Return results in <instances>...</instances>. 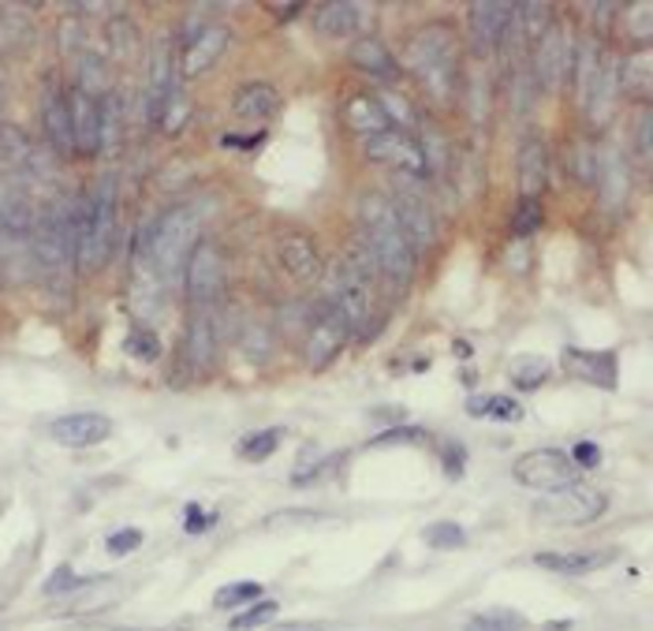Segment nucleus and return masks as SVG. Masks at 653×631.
<instances>
[{
    "instance_id": "nucleus-3",
    "label": "nucleus",
    "mask_w": 653,
    "mask_h": 631,
    "mask_svg": "<svg viewBox=\"0 0 653 631\" xmlns=\"http://www.w3.org/2000/svg\"><path fill=\"white\" fill-rule=\"evenodd\" d=\"M407 64L437 101H452L459 94V38L452 23H426L407 42Z\"/></svg>"
},
{
    "instance_id": "nucleus-18",
    "label": "nucleus",
    "mask_w": 653,
    "mask_h": 631,
    "mask_svg": "<svg viewBox=\"0 0 653 631\" xmlns=\"http://www.w3.org/2000/svg\"><path fill=\"white\" fill-rule=\"evenodd\" d=\"M471 42L478 53H493L497 45H501L508 23H512V4H501V0H478L471 4Z\"/></svg>"
},
{
    "instance_id": "nucleus-5",
    "label": "nucleus",
    "mask_w": 653,
    "mask_h": 631,
    "mask_svg": "<svg viewBox=\"0 0 653 631\" xmlns=\"http://www.w3.org/2000/svg\"><path fill=\"white\" fill-rule=\"evenodd\" d=\"M75 221H79V202H45L34 213V236H30V251H34L38 266L45 273H60L75 266Z\"/></svg>"
},
{
    "instance_id": "nucleus-46",
    "label": "nucleus",
    "mask_w": 653,
    "mask_h": 631,
    "mask_svg": "<svg viewBox=\"0 0 653 631\" xmlns=\"http://www.w3.org/2000/svg\"><path fill=\"white\" fill-rule=\"evenodd\" d=\"M538 225H542V199H519V210L512 217V232L516 236H530Z\"/></svg>"
},
{
    "instance_id": "nucleus-34",
    "label": "nucleus",
    "mask_w": 653,
    "mask_h": 631,
    "mask_svg": "<svg viewBox=\"0 0 653 631\" xmlns=\"http://www.w3.org/2000/svg\"><path fill=\"white\" fill-rule=\"evenodd\" d=\"M109 45H112V57L116 60H135L139 49H142V38H139V27L131 23V19H112L109 23Z\"/></svg>"
},
{
    "instance_id": "nucleus-10",
    "label": "nucleus",
    "mask_w": 653,
    "mask_h": 631,
    "mask_svg": "<svg viewBox=\"0 0 653 631\" xmlns=\"http://www.w3.org/2000/svg\"><path fill=\"white\" fill-rule=\"evenodd\" d=\"M366 157L377 161V165H392L400 172H411V176H422L426 172V150L411 131H381V135L366 139Z\"/></svg>"
},
{
    "instance_id": "nucleus-19",
    "label": "nucleus",
    "mask_w": 653,
    "mask_h": 631,
    "mask_svg": "<svg viewBox=\"0 0 653 631\" xmlns=\"http://www.w3.org/2000/svg\"><path fill=\"white\" fill-rule=\"evenodd\" d=\"M30 236H34V210L23 191H8L0 195V240L12 251H30Z\"/></svg>"
},
{
    "instance_id": "nucleus-45",
    "label": "nucleus",
    "mask_w": 653,
    "mask_h": 631,
    "mask_svg": "<svg viewBox=\"0 0 653 631\" xmlns=\"http://www.w3.org/2000/svg\"><path fill=\"white\" fill-rule=\"evenodd\" d=\"M318 523H329V516L310 512V508H284V512L265 519V527H318Z\"/></svg>"
},
{
    "instance_id": "nucleus-23",
    "label": "nucleus",
    "mask_w": 653,
    "mask_h": 631,
    "mask_svg": "<svg viewBox=\"0 0 653 631\" xmlns=\"http://www.w3.org/2000/svg\"><path fill=\"white\" fill-rule=\"evenodd\" d=\"M545 180H549L545 142L530 135L523 139V146H519V191H523V199H542Z\"/></svg>"
},
{
    "instance_id": "nucleus-1",
    "label": "nucleus",
    "mask_w": 653,
    "mask_h": 631,
    "mask_svg": "<svg viewBox=\"0 0 653 631\" xmlns=\"http://www.w3.org/2000/svg\"><path fill=\"white\" fill-rule=\"evenodd\" d=\"M359 221H363V243L366 254L374 258L377 273L392 284L396 292H404L415 277V251L407 247L400 225L392 217V206L385 195H366L359 202Z\"/></svg>"
},
{
    "instance_id": "nucleus-31",
    "label": "nucleus",
    "mask_w": 653,
    "mask_h": 631,
    "mask_svg": "<svg viewBox=\"0 0 653 631\" xmlns=\"http://www.w3.org/2000/svg\"><path fill=\"white\" fill-rule=\"evenodd\" d=\"M598 187H601V195H605L609 206H620V202L628 199V172H624V161L612 154V150L598 161Z\"/></svg>"
},
{
    "instance_id": "nucleus-13",
    "label": "nucleus",
    "mask_w": 653,
    "mask_h": 631,
    "mask_svg": "<svg viewBox=\"0 0 653 631\" xmlns=\"http://www.w3.org/2000/svg\"><path fill=\"white\" fill-rule=\"evenodd\" d=\"M344 340H348V325L336 314L333 307H325L314 325L306 329V363L314 366V370H322V366H329L336 355H340Z\"/></svg>"
},
{
    "instance_id": "nucleus-8",
    "label": "nucleus",
    "mask_w": 653,
    "mask_h": 631,
    "mask_svg": "<svg viewBox=\"0 0 653 631\" xmlns=\"http://www.w3.org/2000/svg\"><path fill=\"white\" fill-rule=\"evenodd\" d=\"M605 508H609V497L579 478V482L568 486V490L549 493V501L538 508V512H542L545 519H553V523L579 527V523H594V519H601L605 516Z\"/></svg>"
},
{
    "instance_id": "nucleus-38",
    "label": "nucleus",
    "mask_w": 653,
    "mask_h": 631,
    "mask_svg": "<svg viewBox=\"0 0 653 631\" xmlns=\"http://www.w3.org/2000/svg\"><path fill=\"white\" fill-rule=\"evenodd\" d=\"M30 34V19L19 8H0V49L23 45Z\"/></svg>"
},
{
    "instance_id": "nucleus-11",
    "label": "nucleus",
    "mask_w": 653,
    "mask_h": 631,
    "mask_svg": "<svg viewBox=\"0 0 653 631\" xmlns=\"http://www.w3.org/2000/svg\"><path fill=\"white\" fill-rule=\"evenodd\" d=\"M389 206H392L396 225H400V232H404L407 247H411V251H430L437 243V221H433L430 206H426V202L418 199L415 191H396V195L389 199Z\"/></svg>"
},
{
    "instance_id": "nucleus-20",
    "label": "nucleus",
    "mask_w": 653,
    "mask_h": 631,
    "mask_svg": "<svg viewBox=\"0 0 653 631\" xmlns=\"http://www.w3.org/2000/svg\"><path fill=\"white\" fill-rule=\"evenodd\" d=\"M180 90V71L172 68V57L161 49L150 64V83H146V124H161L172 94Z\"/></svg>"
},
{
    "instance_id": "nucleus-57",
    "label": "nucleus",
    "mask_w": 653,
    "mask_h": 631,
    "mask_svg": "<svg viewBox=\"0 0 653 631\" xmlns=\"http://www.w3.org/2000/svg\"><path fill=\"white\" fill-rule=\"evenodd\" d=\"M486 407H489V396H471V400H467V411L471 415H486Z\"/></svg>"
},
{
    "instance_id": "nucleus-44",
    "label": "nucleus",
    "mask_w": 653,
    "mask_h": 631,
    "mask_svg": "<svg viewBox=\"0 0 653 631\" xmlns=\"http://www.w3.org/2000/svg\"><path fill=\"white\" fill-rule=\"evenodd\" d=\"M280 613L277 602H254L251 609H243V613L232 620V631H254V628H265L273 617Z\"/></svg>"
},
{
    "instance_id": "nucleus-36",
    "label": "nucleus",
    "mask_w": 653,
    "mask_h": 631,
    "mask_svg": "<svg viewBox=\"0 0 653 631\" xmlns=\"http://www.w3.org/2000/svg\"><path fill=\"white\" fill-rule=\"evenodd\" d=\"M545 378H549V359H542V355H519L512 363V381L519 389H538Z\"/></svg>"
},
{
    "instance_id": "nucleus-26",
    "label": "nucleus",
    "mask_w": 653,
    "mask_h": 631,
    "mask_svg": "<svg viewBox=\"0 0 653 631\" xmlns=\"http://www.w3.org/2000/svg\"><path fill=\"white\" fill-rule=\"evenodd\" d=\"M232 113L239 120H269L280 113V94L269 83H247L232 98Z\"/></svg>"
},
{
    "instance_id": "nucleus-48",
    "label": "nucleus",
    "mask_w": 653,
    "mask_h": 631,
    "mask_svg": "<svg viewBox=\"0 0 653 631\" xmlns=\"http://www.w3.org/2000/svg\"><path fill=\"white\" fill-rule=\"evenodd\" d=\"M418 441H426V430H422V426L404 423V426H392V430L377 434L370 445H418Z\"/></svg>"
},
{
    "instance_id": "nucleus-30",
    "label": "nucleus",
    "mask_w": 653,
    "mask_h": 631,
    "mask_svg": "<svg viewBox=\"0 0 653 631\" xmlns=\"http://www.w3.org/2000/svg\"><path fill=\"white\" fill-rule=\"evenodd\" d=\"M98 116H101V146H98V154H116L120 139H124V109H120L116 94L98 98Z\"/></svg>"
},
{
    "instance_id": "nucleus-50",
    "label": "nucleus",
    "mask_w": 653,
    "mask_h": 631,
    "mask_svg": "<svg viewBox=\"0 0 653 631\" xmlns=\"http://www.w3.org/2000/svg\"><path fill=\"white\" fill-rule=\"evenodd\" d=\"M489 419H501V423H516L523 419V407L516 400H508V396H489V407H486Z\"/></svg>"
},
{
    "instance_id": "nucleus-54",
    "label": "nucleus",
    "mask_w": 653,
    "mask_h": 631,
    "mask_svg": "<svg viewBox=\"0 0 653 631\" xmlns=\"http://www.w3.org/2000/svg\"><path fill=\"white\" fill-rule=\"evenodd\" d=\"M441 464H445V471L448 478H459L463 475V464H467V452H463V445H445V456H441Z\"/></svg>"
},
{
    "instance_id": "nucleus-33",
    "label": "nucleus",
    "mask_w": 653,
    "mask_h": 631,
    "mask_svg": "<svg viewBox=\"0 0 653 631\" xmlns=\"http://www.w3.org/2000/svg\"><path fill=\"white\" fill-rule=\"evenodd\" d=\"M512 16H516V27H519V34L530 38V42H542V34L549 27H553V8L542 4V0H527V4H519L512 8Z\"/></svg>"
},
{
    "instance_id": "nucleus-40",
    "label": "nucleus",
    "mask_w": 653,
    "mask_h": 631,
    "mask_svg": "<svg viewBox=\"0 0 653 631\" xmlns=\"http://www.w3.org/2000/svg\"><path fill=\"white\" fill-rule=\"evenodd\" d=\"M124 352L131 355V359H139V363H157L161 359V340H157V333L153 329H131L127 333V340H124Z\"/></svg>"
},
{
    "instance_id": "nucleus-2",
    "label": "nucleus",
    "mask_w": 653,
    "mask_h": 631,
    "mask_svg": "<svg viewBox=\"0 0 653 631\" xmlns=\"http://www.w3.org/2000/svg\"><path fill=\"white\" fill-rule=\"evenodd\" d=\"M116 183L109 176L98 180L90 195L79 199V221H75V269L98 273L109 266L112 251H116Z\"/></svg>"
},
{
    "instance_id": "nucleus-28",
    "label": "nucleus",
    "mask_w": 653,
    "mask_h": 631,
    "mask_svg": "<svg viewBox=\"0 0 653 631\" xmlns=\"http://www.w3.org/2000/svg\"><path fill=\"white\" fill-rule=\"evenodd\" d=\"M344 120H348L351 131H359V135H366V139H374V135H381V131H389V116H385L381 101L370 98V94L348 98V105H344Z\"/></svg>"
},
{
    "instance_id": "nucleus-17",
    "label": "nucleus",
    "mask_w": 653,
    "mask_h": 631,
    "mask_svg": "<svg viewBox=\"0 0 653 631\" xmlns=\"http://www.w3.org/2000/svg\"><path fill=\"white\" fill-rule=\"evenodd\" d=\"M112 434V419L101 411H75V415H60L53 423V437L68 449H90L101 445Z\"/></svg>"
},
{
    "instance_id": "nucleus-15",
    "label": "nucleus",
    "mask_w": 653,
    "mask_h": 631,
    "mask_svg": "<svg viewBox=\"0 0 653 631\" xmlns=\"http://www.w3.org/2000/svg\"><path fill=\"white\" fill-rule=\"evenodd\" d=\"M42 128H45V139H49V146H53V154H60V157L75 154V128H71V105H68L64 90L45 86V94H42Z\"/></svg>"
},
{
    "instance_id": "nucleus-42",
    "label": "nucleus",
    "mask_w": 653,
    "mask_h": 631,
    "mask_svg": "<svg viewBox=\"0 0 653 631\" xmlns=\"http://www.w3.org/2000/svg\"><path fill=\"white\" fill-rule=\"evenodd\" d=\"M523 628V620L516 613H504V609H493V613H482V617H471L463 624V631H519Z\"/></svg>"
},
{
    "instance_id": "nucleus-51",
    "label": "nucleus",
    "mask_w": 653,
    "mask_h": 631,
    "mask_svg": "<svg viewBox=\"0 0 653 631\" xmlns=\"http://www.w3.org/2000/svg\"><path fill=\"white\" fill-rule=\"evenodd\" d=\"M71 587H79V576L71 572L68 564H60L57 572L45 579V587H42V590H45L49 598H57V594H64V590H71Z\"/></svg>"
},
{
    "instance_id": "nucleus-29",
    "label": "nucleus",
    "mask_w": 653,
    "mask_h": 631,
    "mask_svg": "<svg viewBox=\"0 0 653 631\" xmlns=\"http://www.w3.org/2000/svg\"><path fill=\"white\" fill-rule=\"evenodd\" d=\"M612 549L605 553H538L534 561L538 568H545V572H560V576H586V572H598V568H605L612 561Z\"/></svg>"
},
{
    "instance_id": "nucleus-56",
    "label": "nucleus",
    "mask_w": 653,
    "mask_h": 631,
    "mask_svg": "<svg viewBox=\"0 0 653 631\" xmlns=\"http://www.w3.org/2000/svg\"><path fill=\"white\" fill-rule=\"evenodd\" d=\"M262 135H254V139H236V135H228L224 139V146H239V150H251V146H258Z\"/></svg>"
},
{
    "instance_id": "nucleus-41",
    "label": "nucleus",
    "mask_w": 653,
    "mask_h": 631,
    "mask_svg": "<svg viewBox=\"0 0 653 631\" xmlns=\"http://www.w3.org/2000/svg\"><path fill=\"white\" fill-rule=\"evenodd\" d=\"M422 538L433 549H463L467 546V531L459 523H448V519H441V523H430L422 531Z\"/></svg>"
},
{
    "instance_id": "nucleus-6",
    "label": "nucleus",
    "mask_w": 653,
    "mask_h": 631,
    "mask_svg": "<svg viewBox=\"0 0 653 631\" xmlns=\"http://www.w3.org/2000/svg\"><path fill=\"white\" fill-rule=\"evenodd\" d=\"M224 292V258L217 243L198 240L183 262V295L195 311H206L221 299Z\"/></svg>"
},
{
    "instance_id": "nucleus-27",
    "label": "nucleus",
    "mask_w": 653,
    "mask_h": 631,
    "mask_svg": "<svg viewBox=\"0 0 653 631\" xmlns=\"http://www.w3.org/2000/svg\"><path fill=\"white\" fill-rule=\"evenodd\" d=\"M363 23V8L351 4V0H333V4H322L314 12V30L322 38H348L355 34Z\"/></svg>"
},
{
    "instance_id": "nucleus-39",
    "label": "nucleus",
    "mask_w": 653,
    "mask_h": 631,
    "mask_svg": "<svg viewBox=\"0 0 653 631\" xmlns=\"http://www.w3.org/2000/svg\"><path fill=\"white\" fill-rule=\"evenodd\" d=\"M277 445H280V430H258V434L243 437L239 456L247 464H262V460H269V456L277 452Z\"/></svg>"
},
{
    "instance_id": "nucleus-32",
    "label": "nucleus",
    "mask_w": 653,
    "mask_h": 631,
    "mask_svg": "<svg viewBox=\"0 0 653 631\" xmlns=\"http://www.w3.org/2000/svg\"><path fill=\"white\" fill-rule=\"evenodd\" d=\"M650 71H653V57H650V45H642L635 57H628L624 71H620V86H624V94H635L646 101L650 98Z\"/></svg>"
},
{
    "instance_id": "nucleus-21",
    "label": "nucleus",
    "mask_w": 653,
    "mask_h": 631,
    "mask_svg": "<svg viewBox=\"0 0 653 631\" xmlns=\"http://www.w3.org/2000/svg\"><path fill=\"white\" fill-rule=\"evenodd\" d=\"M68 105H71V128H75V154H98V146H101L98 98H90L75 86L68 94Z\"/></svg>"
},
{
    "instance_id": "nucleus-24",
    "label": "nucleus",
    "mask_w": 653,
    "mask_h": 631,
    "mask_svg": "<svg viewBox=\"0 0 653 631\" xmlns=\"http://www.w3.org/2000/svg\"><path fill=\"white\" fill-rule=\"evenodd\" d=\"M351 64L366 71V75L385 79V83H396V79H400V64H396V57L389 53V45H385L381 38H359V42L351 45Z\"/></svg>"
},
{
    "instance_id": "nucleus-4",
    "label": "nucleus",
    "mask_w": 653,
    "mask_h": 631,
    "mask_svg": "<svg viewBox=\"0 0 653 631\" xmlns=\"http://www.w3.org/2000/svg\"><path fill=\"white\" fill-rule=\"evenodd\" d=\"M198 213L191 206L165 210L161 217H153V225L142 236V258L150 262V269L157 277H172L180 269V262H187L191 247L198 243Z\"/></svg>"
},
{
    "instance_id": "nucleus-43",
    "label": "nucleus",
    "mask_w": 653,
    "mask_h": 631,
    "mask_svg": "<svg viewBox=\"0 0 653 631\" xmlns=\"http://www.w3.org/2000/svg\"><path fill=\"white\" fill-rule=\"evenodd\" d=\"M254 598H262V587L258 583H228L217 590V598H213V605L217 609H239L254 602Z\"/></svg>"
},
{
    "instance_id": "nucleus-25",
    "label": "nucleus",
    "mask_w": 653,
    "mask_h": 631,
    "mask_svg": "<svg viewBox=\"0 0 653 631\" xmlns=\"http://www.w3.org/2000/svg\"><path fill=\"white\" fill-rule=\"evenodd\" d=\"M280 266L288 269L295 281L310 284L322 277V254L306 236H284L280 240Z\"/></svg>"
},
{
    "instance_id": "nucleus-58",
    "label": "nucleus",
    "mask_w": 653,
    "mask_h": 631,
    "mask_svg": "<svg viewBox=\"0 0 653 631\" xmlns=\"http://www.w3.org/2000/svg\"><path fill=\"white\" fill-rule=\"evenodd\" d=\"M157 631H183V628H157Z\"/></svg>"
},
{
    "instance_id": "nucleus-9",
    "label": "nucleus",
    "mask_w": 653,
    "mask_h": 631,
    "mask_svg": "<svg viewBox=\"0 0 653 631\" xmlns=\"http://www.w3.org/2000/svg\"><path fill=\"white\" fill-rule=\"evenodd\" d=\"M571 64H575V42L568 38L564 27L553 23L542 34V42L534 45V79L542 83V90L557 94L571 79Z\"/></svg>"
},
{
    "instance_id": "nucleus-37",
    "label": "nucleus",
    "mask_w": 653,
    "mask_h": 631,
    "mask_svg": "<svg viewBox=\"0 0 653 631\" xmlns=\"http://www.w3.org/2000/svg\"><path fill=\"white\" fill-rule=\"evenodd\" d=\"M79 90L90 98H105L109 94V64L101 57H86L79 68Z\"/></svg>"
},
{
    "instance_id": "nucleus-49",
    "label": "nucleus",
    "mask_w": 653,
    "mask_h": 631,
    "mask_svg": "<svg viewBox=\"0 0 653 631\" xmlns=\"http://www.w3.org/2000/svg\"><path fill=\"white\" fill-rule=\"evenodd\" d=\"M139 546H142V531H139V527H124V531H112L105 538L109 557H127V553H135Z\"/></svg>"
},
{
    "instance_id": "nucleus-22",
    "label": "nucleus",
    "mask_w": 653,
    "mask_h": 631,
    "mask_svg": "<svg viewBox=\"0 0 653 631\" xmlns=\"http://www.w3.org/2000/svg\"><path fill=\"white\" fill-rule=\"evenodd\" d=\"M333 311L344 318V325H348V333L363 329L366 318H370V292H366V281H359L355 273H348V277L336 281Z\"/></svg>"
},
{
    "instance_id": "nucleus-47",
    "label": "nucleus",
    "mask_w": 653,
    "mask_h": 631,
    "mask_svg": "<svg viewBox=\"0 0 653 631\" xmlns=\"http://www.w3.org/2000/svg\"><path fill=\"white\" fill-rule=\"evenodd\" d=\"M624 23H628V34H635L639 45H646L653 34V8L646 4V0H639L635 8H628Z\"/></svg>"
},
{
    "instance_id": "nucleus-35",
    "label": "nucleus",
    "mask_w": 653,
    "mask_h": 631,
    "mask_svg": "<svg viewBox=\"0 0 653 631\" xmlns=\"http://www.w3.org/2000/svg\"><path fill=\"white\" fill-rule=\"evenodd\" d=\"M0 161H4L8 169H30L34 150H30V142L23 139V131L0 128Z\"/></svg>"
},
{
    "instance_id": "nucleus-14",
    "label": "nucleus",
    "mask_w": 653,
    "mask_h": 631,
    "mask_svg": "<svg viewBox=\"0 0 653 631\" xmlns=\"http://www.w3.org/2000/svg\"><path fill=\"white\" fill-rule=\"evenodd\" d=\"M560 366L568 378L598 385V389H616V352H590V348H564Z\"/></svg>"
},
{
    "instance_id": "nucleus-55",
    "label": "nucleus",
    "mask_w": 653,
    "mask_h": 631,
    "mask_svg": "<svg viewBox=\"0 0 653 631\" xmlns=\"http://www.w3.org/2000/svg\"><path fill=\"white\" fill-rule=\"evenodd\" d=\"M650 131H653V116H650V109H646V113H642V120H639V157L642 161H650V154H653Z\"/></svg>"
},
{
    "instance_id": "nucleus-16",
    "label": "nucleus",
    "mask_w": 653,
    "mask_h": 631,
    "mask_svg": "<svg viewBox=\"0 0 653 631\" xmlns=\"http://www.w3.org/2000/svg\"><path fill=\"white\" fill-rule=\"evenodd\" d=\"M183 363L195 374H210L217 366V325L206 311H195L183 333Z\"/></svg>"
},
{
    "instance_id": "nucleus-52",
    "label": "nucleus",
    "mask_w": 653,
    "mask_h": 631,
    "mask_svg": "<svg viewBox=\"0 0 653 631\" xmlns=\"http://www.w3.org/2000/svg\"><path fill=\"white\" fill-rule=\"evenodd\" d=\"M213 519H217L213 512H202L198 505H187V508H183V531H187V535H198V531H206Z\"/></svg>"
},
{
    "instance_id": "nucleus-7",
    "label": "nucleus",
    "mask_w": 653,
    "mask_h": 631,
    "mask_svg": "<svg viewBox=\"0 0 653 631\" xmlns=\"http://www.w3.org/2000/svg\"><path fill=\"white\" fill-rule=\"evenodd\" d=\"M516 482L527 486V490H538V493H557V490H568V486L579 482V467L568 460V452L560 449H534V452H523L512 467Z\"/></svg>"
},
{
    "instance_id": "nucleus-12",
    "label": "nucleus",
    "mask_w": 653,
    "mask_h": 631,
    "mask_svg": "<svg viewBox=\"0 0 653 631\" xmlns=\"http://www.w3.org/2000/svg\"><path fill=\"white\" fill-rule=\"evenodd\" d=\"M228 42H232V34L224 23H206L198 34H191V42H187V49H183V60H180V79L206 75V71L224 57Z\"/></svg>"
},
{
    "instance_id": "nucleus-53",
    "label": "nucleus",
    "mask_w": 653,
    "mask_h": 631,
    "mask_svg": "<svg viewBox=\"0 0 653 631\" xmlns=\"http://www.w3.org/2000/svg\"><path fill=\"white\" fill-rule=\"evenodd\" d=\"M568 460L575 464V467H598L601 464V449L594 441H579L575 449L568 452Z\"/></svg>"
}]
</instances>
